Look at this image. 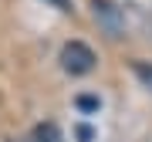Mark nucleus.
Listing matches in <instances>:
<instances>
[{
    "label": "nucleus",
    "instance_id": "nucleus-1",
    "mask_svg": "<svg viewBox=\"0 0 152 142\" xmlns=\"http://www.w3.org/2000/svg\"><path fill=\"white\" fill-rule=\"evenodd\" d=\"M95 51L88 48L85 41H68L64 48H61V68L68 71V75H88V71L95 68Z\"/></svg>",
    "mask_w": 152,
    "mask_h": 142
},
{
    "label": "nucleus",
    "instance_id": "nucleus-2",
    "mask_svg": "<svg viewBox=\"0 0 152 142\" xmlns=\"http://www.w3.org/2000/svg\"><path fill=\"white\" fill-rule=\"evenodd\" d=\"M91 7H95V20H102L105 27H108V34L122 31V14H118L115 4H108V0H91Z\"/></svg>",
    "mask_w": 152,
    "mask_h": 142
},
{
    "label": "nucleus",
    "instance_id": "nucleus-3",
    "mask_svg": "<svg viewBox=\"0 0 152 142\" xmlns=\"http://www.w3.org/2000/svg\"><path fill=\"white\" fill-rule=\"evenodd\" d=\"M34 142H64V135H61V129L54 122H41L34 129Z\"/></svg>",
    "mask_w": 152,
    "mask_h": 142
},
{
    "label": "nucleus",
    "instance_id": "nucleus-4",
    "mask_svg": "<svg viewBox=\"0 0 152 142\" xmlns=\"http://www.w3.org/2000/svg\"><path fill=\"white\" fill-rule=\"evenodd\" d=\"M78 108H81V112H98L102 102H98L95 95H78Z\"/></svg>",
    "mask_w": 152,
    "mask_h": 142
},
{
    "label": "nucleus",
    "instance_id": "nucleus-5",
    "mask_svg": "<svg viewBox=\"0 0 152 142\" xmlns=\"http://www.w3.org/2000/svg\"><path fill=\"white\" fill-rule=\"evenodd\" d=\"M135 75H139L142 81H145V85L152 88V64H142V61H139V64H135Z\"/></svg>",
    "mask_w": 152,
    "mask_h": 142
},
{
    "label": "nucleus",
    "instance_id": "nucleus-6",
    "mask_svg": "<svg viewBox=\"0 0 152 142\" xmlns=\"http://www.w3.org/2000/svg\"><path fill=\"white\" fill-rule=\"evenodd\" d=\"M78 139H81V142H91V139H95L91 125H78Z\"/></svg>",
    "mask_w": 152,
    "mask_h": 142
},
{
    "label": "nucleus",
    "instance_id": "nucleus-7",
    "mask_svg": "<svg viewBox=\"0 0 152 142\" xmlns=\"http://www.w3.org/2000/svg\"><path fill=\"white\" fill-rule=\"evenodd\" d=\"M48 4H54L58 10H71V0H48Z\"/></svg>",
    "mask_w": 152,
    "mask_h": 142
}]
</instances>
